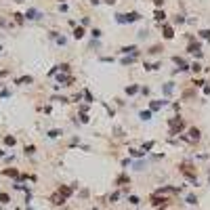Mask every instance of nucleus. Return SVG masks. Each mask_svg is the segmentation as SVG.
I'll use <instances>...</instances> for the list:
<instances>
[{
	"mask_svg": "<svg viewBox=\"0 0 210 210\" xmlns=\"http://www.w3.org/2000/svg\"><path fill=\"white\" fill-rule=\"evenodd\" d=\"M4 97H11V91H2L0 92V99H4Z\"/></svg>",
	"mask_w": 210,
	"mask_h": 210,
	"instance_id": "obj_40",
	"label": "nucleus"
},
{
	"mask_svg": "<svg viewBox=\"0 0 210 210\" xmlns=\"http://www.w3.org/2000/svg\"><path fill=\"white\" fill-rule=\"evenodd\" d=\"M162 50H164V46H162V44H154V46L147 50V53H149V55H160Z\"/></svg>",
	"mask_w": 210,
	"mask_h": 210,
	"instance_id": "obj_17",
	"label": "nucleus"
},
{
	"mask_svg": "<svg viewBox=\"0 0 210 210\" xmlns=\"http://www.w3.org/2000/svg\"><path fill=\"white\" fill-rule=\"evenodd\" d=\"M116 185H118V187H124V185H130V176H128V175H120L118 179H116Z\"/></svg>",
	"mask_w": 210,
	"mask_h": 210,
	"instance_id": "obj_12",
	"label": "nucleus"
},
{
	"mask_svg": "<svg viewBox=\"0 0 210 210\" xmlns=\"http://www.w3.org/2000/svg\"><path fill=\"white\" fill-rule=\"evenodd\" d=\"M187 53H189V55H196L197 59H200V57H202V44L191 38V42L187 44Z\"/></svg>",
	"mask_w": 210,
	"mask_h": 210,
	"instance_id": "obj_4",
	"label": "nucleus"
},
{
	"mask_svg": "<svg viewBox=\"0 0 210 210\" xmlns=\"http://www.w3.org/2000/svg\"><path fill=\"white\" fill-rule=\"evenodd\" d=\"M137 57H139V55H130V57H124V59H122V61H120V63H122V65H130V63H134V61H137Z\"/></svg>",
	"mask_w": 210,
	"mask_h": 210,
	"instance_id": "obj_20",
	"label": "nucleus"
},
{
	"mask_svg": "<svg viewBox=\"0 0 210 210\" xmlns=\"http://www.w3.org/2000/svg\"><path fill=\"white\" fill-rule=\"evenodd\" d=\"M63 130H59V128H53V130H49V139H57V137H61Z\"/></svg>",
	"mask_w": 210,
	"mask_h": 210,
	"instance_id": "obj_23",
	"label": "nucleus"
},
{
	"mask_svg": "<svg viewBox=\"0 0 210 210\" xmlns=\"http://www.w3.org/2000/svg\"><path fill=\"white\" fill-rule=\"evenodd\" d=\"M187 134H189V137H185V139L191 141V143H193V141H200V139H202V133H200V128H196V126H191V128L187 130Z\"/></svg>",
	"mask_w": 210,
	"mask_h": 210,
	"instance_id": "obj_5",
	"label": "nucleus"
},
{
	"mask_svg": "<svg viewBox=\"0 0 210 210\" xmlns=\"http://www.w3.org/2000/svg\"><path fill=\"white\" fill-rule=\"evenodd\" d=\"M128 204H130V206H139V204H141L139 196H128Z\"/></svg>",
	"mask_w": 210,
	"mask_h": 210,
	"instance_id": "obj_25",
	"label": "nucleus"
},
{
	"mask_svg": "<svg viewBox=\"0 0 210 210\" xmlns=\"http://www.w3.org/2000/svg\"><path fill=\"white\" fill-rule=\"evenodd\" d=\"M50 202L55 204V206H63V204H65V197L59 196V193H55V196H50Z\"/></svg>",
	"mask_w": 210,
	"mask_h": 210,
	"instance_id": "obj_14",
	"label": "nucleus"
},
{
	"mask_svg": "<svg viewBox=\"0 0 210 210\" xmlns=\"http://www.w3.org/2000/svg\"><path fill=\"white\" fill-rule=\"evenodd\" d=\"M2 175L11 176V179H19V170L17 168H2Z\"/></svg>",
	"mask_w": 210,
	"mask_h": 210,
	"instance_id": "obj_10",
	"label": "nucleus"
},
{
	"mask_svg": "<svg viewBox=\"0 0 210 210\" xmlns=\"http://www.w3.org/2000/svg\"><path fill=\"white\" fill-rule=\"evenodd\" d=\"M155 2V7H162V4H164V0H154Z\"/></svg>",
	"mask_w": 210,
	"mask_h": 210,
	"instance_id": "obj_42",
	"label": "nucleus"
},
{
	"mask_svg": "<svg viewBox=\"0 0 210 210\" xmlns=\"http://www.w3.org/2000/svg\"><path fill=\"white\" fill-rule=\"evenodd\" d=\"M189 70H193L197 74V71H202V63H191V65H189Z\"/></svg>",
	"mask_w": 210,
	"mask_h": 210,
	"instance_id": "obj_30",
	"label": "nucleus"
},
{
	"mask_svg": "<svg viewBox=\"0 0 210 210\" xmlns=\"http://www.w3.org/2000/svg\"><path fill=\"white\" fill-rule=\"evenodd\" d=\"M0 50H2V46H0Z\"/></svg>",
	"mask_w": 210,
	"mask_h": 210,
	"instance_id": "obj_50",
	"label": "nucleus"
},
{
	"mask_svg": "<svg viewBox=\"0 0 210 210\" xmlns=\"http://www.w3.org/2000/svg\"><path fill=\"white\" fill-rule=\"evenodd\" d=\"M36 154V147L34 145H25V155H34Z\"/></svg>",
	"mask_w": 210,
	"mask_h": 210,
	"instance_id": "obj_29",
	"label": "nucleus"
},
{
	"mask_svg": "<svg viewBox=\"0 0 210 210\" xmlns=\"http://www.w3.org/2000/svg\"><path fill=\"white\" fill-rule=\"evenodd\" d=\"M57 193H59V196H63L65 200H67V197H70L71 193H74V187H67V185H61V187L57 189Z\"/></svg>",
	"mask_w": 210,
	"mask_h": 210,
	"instance_id": "obj_8",
	"label": "nucleus"
},
{
	"mask_svg": "<svg viewBox=\"0 0 210 210\" xmlns=\"http://www.w3.org/2000/svg\"><path fill=\"white\" fill-rule=\"evenodd\" d=\"M84 95V99H86V101H88V103H95V99H92V95H91V91H84L82 92Z\"/></svg>",
	"mask_w": 210,
	"mask_h": 210,
	"instance_id": "obj_31",
	"label": "nucleus"
},
{
	"mask_svg": "<svg viewBox=\"0 0 210 210\" xmlns=\"http://www.w3.org/2000/svg\"><path fill=\"white\" fill-rule=\"evenodd\" d=\"M160 63H145V70H158Z\"/></svg>",
	"mask_w": 210,
	"mask_h": 210,
	"instance_id": "obj_35",
	"label": "nucleus"
},
{
	"mask_svg": "<svg viewBox=\"0 0 210 210\" xmlns=\"http://www.w3.org/2000/svg\"><path fill=\"white\" fill-rule=\"evenodd\" d=\"M200 38H204V40H210V29H202V32H200Z\"/></svg>",
	"mask_w": 210,
	"mask_h": 210,
	"instance_id": "obj_32",
	"label": "nucleus"
},
{
	"mask_svg": "<svg viewBox=\"0 0 210 210\" xmlns=\"http://www.w3.org/2000/svg\"><path fill=\"white\" fill-rule=\"evenodd\" d=\"M2 155H4V151H2V149H0V158H2Z\"/></svg>",
	"mask_w": 210,
	"mask_h": 210,
	"instance_id": "obj_45",
	"label": "nucleus"
},
{
	"mask_svg": "<svg viewBox=\"0 0 210 210\" xmlns=\"http://www.w3.org/2000/svg\"><path fill=\"white\" fill-rule=\"evenodd\" d=\"M154 17H155V21H164V19H166V13H164V11H162V8H155Z\"/></svg>",
	"mask_w": 210,
	"mask_h": 210,
	"instance_id": "obj_19",
	"label": "nucleus"
},
{
	"mask_svg": "<svg viewBox=\"0 0 210 210\" xmlns=\"http://www.w3.org/2000/svg\"><path fill=\"white\" fill-rule=\"evenodd\" d=\"M204 84H206L204 80H193V86H196V88H200V86H204Z\"/></svg>",
	"mask_w": 210,
	"mask_h": 210,
	"instance_id": "obj_39",
	"label": "nucleus"
},
{
	"mask_svg": "<svg viewBox=\"0 0 210 210\" xmlns=\"http://www.w3.org/2000/svg\"><path fill=\"white\" fill-rule=\"evenodd\" d=\"M141 88L137 86V84H130V86H126V95H137Z\"/></svg>",
	"mask_w": 210,
	"mask_h": 210,
	"instance_id": "obj_21",
	"label": "nucleus"
},
{
	"mask_svg": "<svg viewBox=\"0 0 210 210\" xmlns=\"http://www.w3.org/2000/svg\"><path fill=\"white\" fill-rule=\"evenodd\" d=\"M0 204H2V206H7V204H11V196L2 191V193H0Z\"/></svg>",
	"mask_w": 210,
	"mask_h": 210,
	"instance_id": "obj_22",
	"label": "nucleus"
},
{
	"mask_svg": "<svg viewBox=\"0 0 210 210\" xmlns=\"http://www.w3.org/2000/svg\"><path fill=\"white\" fill-rule=\"evenodd\" d=\"M15 143H17V141H15V137H11V134H8V137H4V145H8V147H13Z\"/></svg>",
	"mask_w": 210,
	"mask_h": 210,
	"instance_id": "obj_26",
	"label": "nucleus"
},
{
	"mask_svg": "<svg viewBox=\"0 0 210 210\" xmlns=\"http://www.w3.org/2000/svg\"><path fill=\"white\" fill-rule=\"evenodd\" d=\"M139 118L141 120H151V112L147 109V112H139Z\"/></svg>",
	"mask_w": 210,
	"mask_h": 210,
	"instance_id": "obj_27",
	"label": "nucleus"
},
{
	"mask_svg": "<svg viewBox=\"0 0 210 210\" xmlns=\"http://www.w3.org/2000/svg\"><path fill=\"white\" fill-rule=\"evenodd\" d=\"M84 34H86V32H84V28H80V25H78V28H74V38H76V40H82Z\"/></svg>",
	"mask_w": 210,
	"mask_h": 210,
	"instance_id": "obj_16",
	"label": "nucleus"
},
{
	"mask_svg": "<svg viewBox=\"0 0 210 210\" xmlns=\"http://www.w3.org/2000/svg\"><path fill=\"white\" fill-rule=\"evenodd\" d=\"M59 2H63V0H59Z\"/></svg>",
	"mask_w": 210,
	"mask_h": 210,
	"instance_id": "obj_49",
	"label": "nucleus"
},
{
	"mask_svg": "<svg viewBox=\"0 0 210 210\" xmlns=\"http://www.w3.org/2000/svg\"><path fill=\"white\" fill-rule=\"evenodd\" d=\"M91 34H92V38H97V40H99L103 32H101V29H99V28H95V29H92V32H91Z\"/></svg>",
	"mask_w": 210,
	"mask_h": 210,
	"instance_id": "obj_34",
	"label": "nucleus"
},
{
	"mask_svg": "<svg viewBox=\"0 0 210 210\" xmlns=\"http://www.w3.org/2000/svg\"><path fill=\"white\" fill-rule=\"evenodd\" d=\"M172 91H175V82H166L164 84V95H170Z\"/></svg>",
	"mask_w": 210,
	"mask_h": 210,
	"instance_id": "obj_24",
	"label": "nucleus"
},
{
	"mask_svg": "<svg viewBox=\"0 0 210 210\" xmlns=\"http://www.w3.org/2000/svg\"><path fill=\"white\" fill-rule=\"evenodd\" d=\"M175 23H185V17H183V15H176V17H175Z\"/></svg>",
	"mask_w": 210,
	"mask_h": 210,
	"instance_id": "obj_38",
	"label": "nucleus"
},
{
	"mask_svg": "<svg viewBox=\"0 0 210 210\" xmlns=\"http://www.w3.org/2000/svg\"><path fill=\"white\" fill-rule=\"evenodd\" d=\"M128 151H130V155H133V158H143V151H139V149H128Z\"/></svg>",
	"mask_w": 210,
	"mask_h": 210,
	"instance_id": "obj_28",
	"label": "nucleus"
},
{
	"mask_svg": "<svg viewBox=\"0 0 210 210\" xmlns=\"http://www.w3.org/2000/svg\"><path fill=\"white\" fill-rule=\"evenodd\" d=\"M179 170H181L183 175L187 176V181H189V183L197 185V176H196V172L191 170V164H189V162H183V164H179Z\"/></svg>",
	"mask_w": 210,
	"mask_h": 210,
	"instance_id": "obj_3",
	"label": "nucleus"
},
{
	"mask_svg": "<svg viewBox=\"0 0 210 210\" xmlns=\"http://www.w3.org/2000/svg\"><path fill=\"white\" fill-rule=\"evenodd\" d=\"M25 19H29V21H38V19H42V13L38 11V8H28V13L23 15Z\"/></svg>",
	"mask_w": 210,
	"mask_h": 210,
	"instance_id": "obj_7",
	"label": "nucleus"
},
{
	"mask_svg": "<svg viewBox=\"0 0 210 210\" xmlns=\"http://www.w3.org/2000/svg\"><path fill=\"white\" fill-rule=\"evenodd\" d=\"M168 105V101L164 99V101H151L149 103V112H155V109H160V107H166Z\"/></svg>",
	"mask_w": 210,
	"mask_h": 210,
	"instance_id": "obj_11",
	"label": "nucleus"
},
{
	"mask_svg": "<svg viewBox=\"0 0 210 210\" xmlns=\"http://www.w3.org/2000/svg\"><path fill=\"white\" fill-rule=\"evenodd\" d=\"M32 82H34V78L32 76H21V78L15 80V84H32Z\"/></svg>",
	"mask_w": 210,
	"mask_h": 210,
	"instance_id": "obj_15",
	"label": "nucleus"
},
{
	"mask_svg": "<svg viewBox=\"0 0 210 210\" xmlns=\"http://www.w3.org/2000/svg\"><path fill=\"white\" fill-rule=\"evenodd\" d=\"M139 19H141V13H137V11L116 15V21H118V23H134V21H139Z\"/></svg>",
	"mask_w": 210,
	"mask_h": 210,
	"instance_id": "obj_1",
	"label": "nucleus"
},
{
	"mask_svg": "<svg viewBox=\"0 0 210 210\" xmlns=\"http://www.w3.org/2000/svg\"><path fill=\"white\" fill-rule=\"evenodd\" d=\"M80 120H82L84 124H86V122H88V120H91V118H88V116H86V113H82V116H80Z\"/></svg>",
	"mask_w": 210,
	"mask_h": 210,
	"instance_id": "obj_41",
	"label": "nucleus"
},
{
	"mask_svg": "<svg viewBox=\"0 0 210 210\" xmlns=\"http://www.w3.org/2000/svg\"><path fill=\"white\" fill-rule=\"evenodd\" d=\"M162 34H164L166 40H172V38H175V29L170 28V25H164V28H162Z\"/></svg>",
	"mask_w": 210,
	"mask_h": 210,
	"instance_id": "obj_13",
	"label": "nucleus"
},
{
	"mask_svg": "<svg viewBox=\"0 0 210 210\" xmlns=\"http://www.w3.org/2000/svg\"><path fill=\"white\" fill-rule=\"evenodd\" d=\"M185 202H187L189 206H196V204H197V196H196V193H189V196L185 197Z\"/></svg>",
	"mask_w": 210,
	"mask_h": 210,
	"instance_id": "obj_18",
	"label": "nucleus"
},
{
	"mask_svg": "<svg viewBox=\"0 0 210 210\" xmlns=\"http://www.w3.org/2000/svg\"><path fill=\"white\" fill-rule=\"evenodd\" d=\"M99 2H101V0H91V4H99Z\"/></svg>",
	"mask_w": 210,
	"mask_h": 210,
	"instance_id": "obj_43",
	"label": "nucleus"
},
{
	"mask_svg": "<svg viewBox=\"0 0 210 210\" xmlns=\"http://www.w3.org/2000/svg\"><path fill=\"white\" fill-rule=\"evenodd\" d=\"M59 70H61V71H70V63H61V65H59Z\"/></svg>",
	"mask_w": 210,
	"mask_h": 210,
	"instance_id": "obj_37",
	"label": "nucleus"
},
{
	"mask_svg": "<svg viewBox=\"0 0 210 210\" xmlns=\"http://www.w3.org/2000/svg\"><path fill=\"white\" fill-rule=\"evenodd\" d=\"M168 124H170V134H179L185 128V120L181 118V116H175V118L168 120Z\"/></svg>",
	"mask_w": 210,
	"mask_h": 210,
	"instance_id": "obj_2",
	"label": "nucleus"
},
{
	"mask_svg": "<svg viewBox=\"0 0 210 210\" xmlns=\"http://www.w3.org/2000/svg\"><path fill=\"white\" fill-rule=\"evenodd\" d=\"M92 210H99V208H92Z\"/></svg>",
	"mask_w": 210,
	"mask_h": 210,
	"instance_id": "obj_48",
	"label": "nucleus"
},
{
	"mask_svg": "<svg viewBox=\"0 0 210 210\" xmlns=\"http://www.w3.org/2000/svg\"><path fill=\"white\" fill-rule=\"evenodd\" d=\"M116 200H120V193H118V191H113V193H112V196H109V202H116Z\"/></svg>",
	"mask_w": 210,
	"mask_h": 210,
	"instance_id": "obj_36",
	"label": "nucleus"
},
{
	"mask_svg": "<svg viewBox=\"0 0 210 210\" xmlns=\"http://www.w3.org/2000/svg\"><path fill=\"white\" fill-rule=\"evenodd\" d=\"M25 210H34V208H32V204H29V206H25Z\"/></svg>",
	"mask_w": 210,
	"mask_h": 210,
	"instance_id": "obj_44",
	"label": "nucleus"
},
{
	"mask_svg": "<svg viewBox=\"0 0 210 210\" xmlns=\"http://www.w3.org/2000/svg\"><path fill=\"white\" fill-rule=\"evenodd\" d=\"M13 17H15V21H17L19 25H21V23H23V21H25V17H23V15H21V13H15Z\"/></svg>",
	"mask_w": 210,
	"mask_h": 210,
	"instance_id": "obj_33",
	"label": "nucleus"
},
{
	"mask_svg": "<svg viewBox=\"0 0 210 210\" xmlns=\"http://www.w3.org/2000/svg\"><path fill=\"white\" fill-rule=\"evenodd\" d=\"M15 2H23V0H15Z\"/></svg>",
	"mask_w": 210,
	"mask_h": 210,
	"instance_id": "obj_46",
	"label": "nucleus"
},
{
	"mask_svg": "<svg viewBox=\"0 0 210 210\" xmlns=\"http://www.w3.org/2000/svg\"><path fill=\"white\" fill-rule=\"evenodd\" d=\"M168 202H170V200L164 197V196H158V193L151 196V206H155V208H160V206H164V204H168Z\"/></svg>",
	"mask_w": 210,
	"mask_h": 210,
	"instance_id": "obj_6",
	"label": "nucleus"
},
{
	"mask_svg": "<svg viewBox=\"0 0 210 210\" xmlns=\"http://www.w3.org/2000/svg\"><path fill=\"white\" fill-rule=\"evenodd\" d=\"M208 183H210V175H208Z\"/></svg>",
	"mask_w": 210,
	"mask_h": 210,
	"instance_id": "obj_47",
	"label": "nucleus"
},
{
	"mask_svg": "<svg viewBox=\"0 0 210 210\" xmlns=\"http://www.w3.org/2000/svg\"><path fill=\"white\" fill-rule=\"evenodd\" d=\"M120 53H122V55H139V49H137L134 44H130V46H122Z\"/></svg>",
	"mask_w": 210,
	"mask_h": 210,
	"instance_id": "obj_9",
	"label": "nucleus"
}]
</instances>
